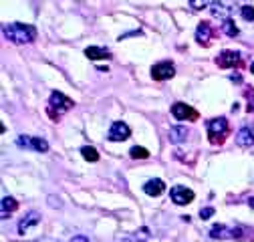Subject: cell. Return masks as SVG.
I'll use <instances>...</instances> for the list:
<instances>
[{
	"label": "cell",
	"instance_id": "484cf974",
	"mask_svg": "<svg viewBox=\"0 0 254 242\" xmlns=\"http://www.w3.org/2000/svg\"><path fill=\"white\" fill-rule=\"evenodd\" d=\"M210 216H214V208H202V210H200V218H202V220H206V218H210Z\"/></svg>",
	"mask_w": 254,
	"mask_h": 242
},
{
	"label": "cell",
	"instance_id": "9c48e42d",
	"mask_svg": "<svg viewBox=\"0 0 254 242\" xmlns=\"http://www.w3.org/2000/svg\"><path fill=\"white\" fill-rule=\"evenodd\" d=\"M131 135V129L125 121H113V125L109 129V141H125L127 137Z\"/></svg>",
	"mask_w": 254,
	"mask_h": 242
},
{
	"label": "cell",
	"instance_id": "d6986e66",
	"mask_svg": "<svg viewBox=\"0 0 254 242\" xmlns=\"http://www.w3.org/2000/svg\"><path fill=\"white\" fill-rule=\"evenodd\" d=\"M81 154H83V158H85L87 162H97V160H99V151L95 149V147H91V145L81 147Z\"/></svg>",
	"mask_w": 254,
	"mask_h": 242
},
{
	"label": "cell",
	"instance_id": "5bb4252c",
	"mask_svg": "<svg viewBox=\"0 0 254 242\" xmlns=\"http://www.w3.org/2000/svg\"><path fill=\"white\" fill-rule=\"evenodd\" d=\"M39 222H41V214H39V212H28V214L18 222V232L20 234H26L30 228L37 226Z\"/></svg>",
	"mask_w": 254,
	"mask_h": 242
},
{
	"label": "cell",
	"instance_id": "e0dca14e",
	"mask_svg": "<svg viewBox=\"0 0 254 242\" xmlns=\"http://www.w3.org/2000/svg\"><path fill=\"white\" fill-rule=\"evenodd\" d=\"M168 137H170V141H172V143H182V141H186V137H188V129H186L184 125L170 127Z\"/></svg>",
	"mask_w": 254,
	"mask_h": 242
},
{
	"label": "cell",
	"instance_id": "f546056e",
	"mask_svg": "<svg viewBox=\"0 0 254 242\" xmlns=\"http://www.w3.org/2000/svg\"><path fill=\"white\" fill-rule=\"evenodd\" d=\"M35 242H55V240H51V238H41V240H35Z\"/></svg>",
	"mask_w": 254,
	"mask_h": 242
},
{
	"label": "cell",
	"instance_id": "83f0119b",
	"mask_svg": "<svg viewBox=\"0 0 254 242\" xmlns=\"http://www.w3.org/2000/svg\"><path fill=\"white\" fill-rule=\"evenodd\" d=\"M49 204H51V206H57V208H61V202H59V200H55L53 196L49 198Z\"/></svg>",
	"mask_w": 254,
	"mask_h": 242
},
{
	"label": "cell",
	"instance_id": "1f68e13d",
	"mask_svg": "<svg viewBox=\"0 0 254 242\" xmlns=\"http://www.w3.org/2000/svg\"><path fill=\"white\" fill-rule=\"evenodd\" d=\"M250 73H254V63H252V65H250Z\"/></svg>",
	"mask_w": 254,
	"mask_h": 242
},
{
	"label": "cell",
	"instance_id": "6da1fadb",
	"mask_svg": "<svg viewBox=\"0 0 254 242\" xmlns=\"http://www.w3.org/2000/svg\"><path fill=\"white\" fill-rule=\"evenodd\" d=\"M4 37L10 41V43H16V45H22V43H33L37 39V28L33 24H22V22H12V24H6L2 28Z\"/></svg>",
	"mask_w": 254,
	"mask_h": 242
},
{
	"label": "cell",
	"instance_id": "f1b7e54d",
	"mask_svg": "<svg viewBox=\"0 0 254 242\" xmlns=\"http://www.w3.org/2000/svg\"><path fill=\"white\" fill-rule=\"evenodd\" d=\"M117 242H135V238H121V240H117Z\"/></svg>",
	"mask_w": 254,
	"mask_h": 242
},
{
	"label": "cell",
	"instance_id": "52a82bcc",
	"mask_svg": "<svg viewBox=\"0 0 254 242\" xmlns=\"http://www.w3.org/2000/svg\"><path fill=\"white\" fill-rule=\"evenodd\" d=\"M176 75V69L172 63H168V60H162V63H157L151 67V77L153 81H166V79H172Z\"/></svg>",
	"mask_w": 254,
	"mask_h": 242
},
{
	"label": "cell",
	"instance_id": "5b68a950",
	"mask_svg": "<svg viewBox=\"0 0 254 242\" xmlns=\"http://www.w3.org/2000/svg\"><path fill=\"white\" fill-rule=\"evenodd\" d=\"M172 115L178 121H196L198 119V111L192 105H186V103H174L172 105Z\"/></svg>",
	"mask_w": 254,
	"mask_h": 242
},
{
	"label": "cell",
	"instance_id": "7402d4cb",
	"mask_svg": "<svg viewBox=\"0 0 254 242\" xmlns=\"http://www.w3.org/2000/svg\"><path fill=\"white\" fill-rule=\"evenodd\" d=\"M246 99H248V105H246V111L248 113H254V87H250V89H246Z\"/></svg>",
	"mask_w": 254,
	"mask_h": 242
},
{
	"label": "cell",
	"instance_id": "8fae6325",
	"mask_svg": "<svg viewBox=\"0 0 254 242\" xmlns=\"http://www.w3.org/2000/svg\"><path fill=\"white\" fill-rule=\"evenodd\" d=\"M230 12H232L230 4L222 2V0H214V2H210V14H212L214 18L222 20V22L230 18Z\"/></svg>",
	"mask_w": 254,
	"mask_h": 242
},
{
	"label": "cell",
	"instance_id": "4dcf8cb0",
	"mask_svg": "<svg viewBox=\"0 0 254 242\" xmlns=\"http://www.w3.org/2000/svg\"><path fill=\"white\" fill-rule=\"evenodd\" d=\"M248 206H250V208L254 210V198H250V200H248Z\"/></svg>",
	"mask_w": 254,
	"mask_h": 242
},
{
	"label": "cell",
	"instance_id": "9a60e30c",
	"mask_svg": "<svg viewBox=\"0 0 254 242\" xmlns=\"http://www.w3.org/2000/svg\"><path fill=\"white\" fill-rule=\"evenodd\" d=\"M210 39H212V26H210V22L202 20V22L198 24V28H196V41H198L200 45L208 47V45H210Z\"/></svg>",
	"mask_w": 254,
	"mask_h": 242
},
{
	"label": "cell",
	"instance_id": "603a6c76",
	"mask_svg": "<svg viewBox=\"0 0 254 242\" xmlns=\"http://www.w3.org/2000/svg\"><path fill=\"white\" fill-rule=\"evenodd\" d=\"M240 12H242V18H244V20H254V6L244 4V6L240 8Z\"/></svg>",
	"mask_w": 254,
	"mask_h": 242
},
{
	"label": "cell",
	"instance_id": "ac0fdd59",
	"mask_svg": "<svg viewBox=\"0 0 254 242\" xmlns=\"http://www.w3.org/2000/svg\"><path fill=\"white\" fill-rule=\"evenodd\" d=\"M18 208V202L14 200V198H2V204H0V216H2V218H6L8 214H10V212H14Z\"/></svg>",
	"mask_w": 254,
	"mask_h": 242
},
{
	"label": "cell",
	"instance_id": "d4e9b609",
	"mask_svg": "<svg viewBox=\"0 0 254 242\" xmlns=\"http://www.w3.org/2000/svg\"><path fill=\"white\" fill-rule=\"evenodd\" d=\"M208 2H210V0H190V6H192V8H204Z\"/></svg>",
	"mask_w": 254,
	"mask_h": 242
},
{
	"label": "cell",
	"instance_id": "ba28073f",
	"mask_svg": "<svg viewBox=\"0 0 254 242\" xmlns=\"http://www.w3.org/2000/svg\"><path fill=\"white\" fill-rule=\"evenodd\" d=\"M240 53L236 51H222L220 57L216 59V63L220 69H232V67H238L240 65Z\"/></svg>",
	"mask_w": 254,
	"mask_h": 242
},
{
	"label": "cell",
	"instance_id": "3957f363",
	"mask_svg": "<svg viewBox=\"0 0 254 242\" xmlns=\"http://www.w3.org/2000/svg\"><path fill=\"white\" fill-rule=\"evenodd\" d=\"M73 105L75 103L69 97H65L63 93H59V91H55V93L51 95V99H49V115L57 119L63 113H67L69 109H73Z\"/></svg>",
	"mask_w": 254,
	"mask_h": 242
},
{
	"label": "cell",
	"instance_id": "8992f818",
	"mask_svg": "<svg viewBox=\"0 0 254 242\" xmlns=\"http://www.w3.org/2000/svg\"><path fill=\"white\" fill-rule=\"evenodd\" d=\"M170 196H172V202L178 204V206H186V204H190L196 198V194L190 188H186V186H174L170 190Z\"/></svg>",
	"mask_w": 254,
	"mask_h": 242
},
{
	"label": "cell",
	"instance_id": "277c9868",
	"mask_svg": "<svg viewBox=\"0 0 254 242\" xmlns=\"http://www.w3.org/2000/svg\"><path fill=\"white\" fill-rule=\"evenodd\" d=\"M210 238L212 240H234V238L238 240V238H242V228H230L224 224H216L210 230Z\"/></svg>",
	"mask_w": 254,
	"mask_h": 242
},
{
	"label": "cell",
	"instance_id": "2e32d148",
	"mask_svg": "<svg viewBox=\"0 0 254 242\" xmlns=\"http://www.w3.org/2000/svg\"><path fill=\"white\" fill-rule=\"evenodd\" d=\"M85 57L91 60H101V59H111V51L105 47H87Z\"/></svg>",
	"mask_w": 254,
	"mask_h": 242
},
{
	"label": "cell",
	"instance_id": "7a4b0ae2",
	"mask_svg": "<svg viewBox=\"0 0 254 242\" xmlns=\"http://www.w3.org/2000/svg\"><path fill=\"white\" fill-rule=\"evenodd\" d=\"M206 127H208L210 143L218 145V143L224 141V139H226V135H228V119H226V117H216V119H210L208 123H206Z\"/></svg>",
	"mask_w": 254,
	"mask_h": 242
},
{
	"label": "cell",
	"instance_id": "30bf717a",
	"mask_svg": "<svg viewBox=\"0 0 254 242\" xmlns=\"http://www.w3.org/2000/svg\"><path fill=\"white\" fill-rule=\"evenodd\" d=\"M16 143L20 147H28V149H35V151H49V143L43 137H28V135H20L16 139Z\"/></svg>",
	"mask_w": 254,
	"mask_h": 242
},
{
	"label": "cell",
	"instance_id": "4316f807",
	"mask_svg": "<svg viewBox=\"0 0 254 242\" xmlns=\"http://www.w3.org/2000/svg\"><path fill=\"white\" fill-rule=\"evenodd\" d=\"M71 242H91L87 236H83V234H77V236H73L71 238Z\"/></svg>",
	"mask_w": 254,
	"mask_h": 242
},
{
	"label": "cell",
	"instance_id": "7c38bea8",
	"mask_svg": "<svg viewBox=\"0 0 254 242\" xmlns=\"http://www.w3.org/2000/svg\"><path fill=\"white\" fill-rule=\"evenodd\" d=\"M236 143L240 147H250L254 145V127L252 125H244L238 133H236Z\"/></svg>",
	"mask_w": 254,
	"mask_h": 242
},
{
	"label": "cell",
	"instance_id": "44dd1931",
	"mask_svg": "<svg viewBox=\"0 0 254 242\" xmlns=\"http://www.w3.org/2000/svg\"><path fill=\"white\" fill-rule=\"evenodd\" d=\"M129 156H131L133 160H147V158H149V151H147L145 147L135 145V147H131V149H129Z\"/></svg>",
	"mask_w": 254,
	"mask_h": 242
},
{
	"label": "cell",
	"instance_id": "cb8c5ba5",
	"mask_svg": "<svg viewBox=\"0 0 254 242\" xmlns=\"http://www.w3.org/2000/svg\"><path fill=\"white\" fill-rule=\"evenodd\" d=\"M149 238V230L147 228H141L139 232H135V242H147Z\"/></svg>",
	"mask_w": 254,
	"mask_h": 242
},
{
	"label": "cell",
	"instance_id": "4fadbf2b",
	"mask_svg": "<svg viewBox=\"0 0 254 242\" xmlns=\"http://www.w3.org/2000/svg\"><path fill=\"white\" fill-rule=\"evenodd\" d=\"M143 192L147 196H162L166 192V184L160 180V178H153V180H147L145 186H143Z\"/></svg>",
	"mask_w": 254,
	"mask_h": 242
},
{
	"label": "cell",
	"instance_id": "ffe728a7",
	"mask_svg": "<svg viewBox=\"0 0 254 242\" xmlns=\"http://www.w3.org/2000/svg\"><path fill=\"white\" fill-rule=\"evenodd\" d=\"M222 30H224V33H226L228 37H232V39L238 35V26H236V22H234L232 18H228V20L222 22Z\"/></svg>",
	"mask_w": 254,
	"mask_h": 242
}]
</instances>
